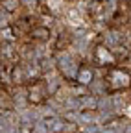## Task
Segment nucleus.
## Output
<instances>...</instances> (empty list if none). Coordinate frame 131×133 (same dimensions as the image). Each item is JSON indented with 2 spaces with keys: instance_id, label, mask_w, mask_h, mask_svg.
Listing matches in <instances>:
<instances>
[{
  "instance_id": "obj_2",
  "label": "nucleus",
  "mask_w": 131,
  "mask_h": 133,
  "mask_svg": "<svg viewBox=\"0 0 131 133\" xmlns=\"http://www.w3.org/2000/svg\"><path fill=\"white\" fill-rule=\"evenodd\" d=\"M26 96L28 102L33 105H41L48 98V85L43 79H30L26 83Z\"/></svg>"
},
{
  "instance_id": "obj_1",
  "label": "nucleus",
  "mask_w": 131,
  "mask_h": 133,
  "mask_svg": "<svg viewBox=\"0 0 131 133\" xmlns=\"http://www.w3.org/2000/svg\"><path fill=\"white\" fill-rule=\"evenodd\" d=\"M104 81H105V91L109 94L127 91L131 87V72L124 66H111L105 70Z\"/></svg>"
},
{
  "instance_id": "obj_5",
  "label": "nucleus",
  "mask_w": 131,
  "mask_h": 133,
  "mask_svg": "<svg viewBox=\"0 0 131 133\" xmlns=\"http://www.w3.org/2000/svg\"><path fill=\"white\" fill-rule=\"evenodd\" d=\"M50 35H52V31L48 26H33L30 30V37L35 41H48Z\"/></svg>"
},
{
  "instance_id": "obj_7",
  "label": "nucleus",
  "mask_w": 131,
  "mask_h": 133,
  "mask_svg": "<svg viewBox=\"0 0 131 133\" xmlns=\"http://www.w3.org/2000/svg\"><path fill=\"white\" fill-rule=\"evenodd\" d=\"M70 35H68V33H59V35H57V39H56V43H54V50H56V52H61V50H67L68 48V44H70Z\"/></svg>"
},
{
  "instance_id": "obj_3",
  "label": "nucleus",
  "mask_w": 131,
  "mask_h": 133,
  "mask_svg": "<svg viewBox=\"0 0 131 133\" xmlns=\"http://www.w3.org/2000/svg\"><path fill=\"white\" fill-rule=\"evenodd\" d=\"M94 63L98 66L111 69V66H114V63H116V57L113 56V52L105 44H96L94 46Z\"/></svg>"
},
{
  "instance_id": "obj_9",
  "label": "nucleus",
  "mask_w": 131,
  "mask_h": 133,
  "mask_svg": "<svg viewBox=\"0 0 131 133\" xmlns=\"http://www.w3.org/2000/svg\"><path fill=\"white\" fill-rule=\"evenodd\" d=\"M2 6H4L8 11H15V9L19 8V0H4Z\"/></svg>"
},
{
  "instance_id": "obj_8",
  "label": "nucleus",
  "mask_w": 131,
  "mask_h": 133,
  "mask_svg": "<svg viewBox=\"0 0 131 133\" xmlns=\"http://www.w3.org/2000/svg\"><path fill=\"white\" fill-rule=\"evenodd\" d=\"M13 30H15V26H6L4 30H2V41L8 44V43H13L15 41V35H13Z\"/></svg>"
},
{
  "instance_id": "obj_6",
  "label": "nucleus",
  "mask_w": 131,
  "mask_h": 133,
  "mask_svg": "<svg viewBox=\"0 0 131 133\" xmlns=\"http://www.w3.org/2000/svg\"><path fill=\"white\" fill-rule=\"evenodd\" d=\"M89 11H91V17L94 21H100L104 17V2L102 0H92L89 6Z\"/></svg>"
},
{
  "instance_id": "obj_4",
  "label": "nucleus",
  "mask_w": 131,
  "mask_h": 133,
  "mask_svg": "<svg viewBox=\"0 0 131 133\" xmlns=\"http://www.w3.org/2000/svg\"><path fill=\"white\" fill-rule=\"evenodd\" d=\"M92 78H94L92 69H91V66H87V65L79 66V69L76 70V81L81 83V85H89V83L92 81Z\"/></svg>"
}]
</instances>
